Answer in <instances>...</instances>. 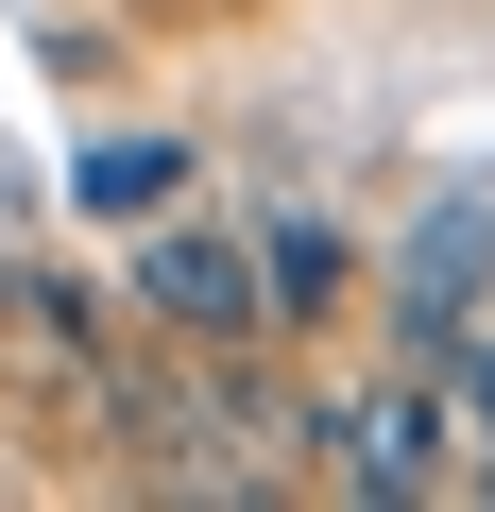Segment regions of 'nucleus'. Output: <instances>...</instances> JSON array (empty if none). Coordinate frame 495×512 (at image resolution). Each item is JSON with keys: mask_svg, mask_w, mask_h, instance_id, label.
Returning a JSON list of instances; mask_svg holds the SVG:
<instances>
[{"mask_svg": "<svg viewBox=\"0 0 495 512\" xmlns=\"http://www.w3.org/2000/svg\"><path fill=\"white\" fill-rule=\"evenodd\" d=\"M325 444H342V495H393V512L461 478V427H444V376H427V359L359 376V393L325 410Z\"/></svg>", "mask_w": 495, "mask_h": 512, "instance_id": "f03ea898", "label": "nucleus"}, {"mask_svg": "<svg viewBox=\"0 0 495 512\" xmlns=\"http://www.w3.org/2000/svg\"><path fill=\"white\" fill-rule=\"evenodd\" d=\"M69 188H86L103 222H154V205H188V154H171V137H103Z\"/></svg>", "mask_w": 495, "mask_h": 512, "instance_id": "39448f33", "label": "nucleus"}, {"mask_svg": "<svg viewBox=\"0 0 495 512\" xmlns=\"http://www.w3.org/2000/svg\"><path fill=\"white\" fill-rule=\"evenodd\" d=\"M137 308L171 325V342H205V359H239V342H274V308H257V239H222V222H137Z\"/></svg>", "mask_w": 495, "mask_h": 512, "instance_id": "f257e3e1", "label": "nucleus"}, {"mask_svg": "<svg viewBox=\"0 0 495 512\" xmlns=\"http://www.w3.org/2000/svg\"><path fill=\"white\" fill-rule=\"evenodd\" d=\"M342 274H359V256H342V222H325V205H274V222H257V308H274V325H325V308H342Z\"/></svg>", "mask_w": 495, "mask_h": 512, "instance_id": "20e7f679", "label": "nucleus"}, {"mask_svg": "<svg viewBox=\"0 0 495 512\" xmlns=\"http://www.w3.org/2000/svg\"><path fill=\"white\" fill-rule=\"evenodd\" d=\"M478 274H495V188H427L410 205V256H393V359H461V308H478Z\"/></svg>", "mask_w": 495, "mask_h": 512, "instance_id": "7ed1b4c3", "label": "nucleus"}, {"mask_svg": "<svg viewBox=\"0 0 495 512\" xmlns=\"http://www.w3.org/2000/svg\"><path fill=\"white\" fill-rule=\"evenodd\" d=\"M444 427H461V478H478V495H495V359H478V376H461V393H444Z\"/></svg>", "mask_w": 495, "mask_h": 512, "instance_id": "423d86ee", "label": "nucleus"}]
</instances>
